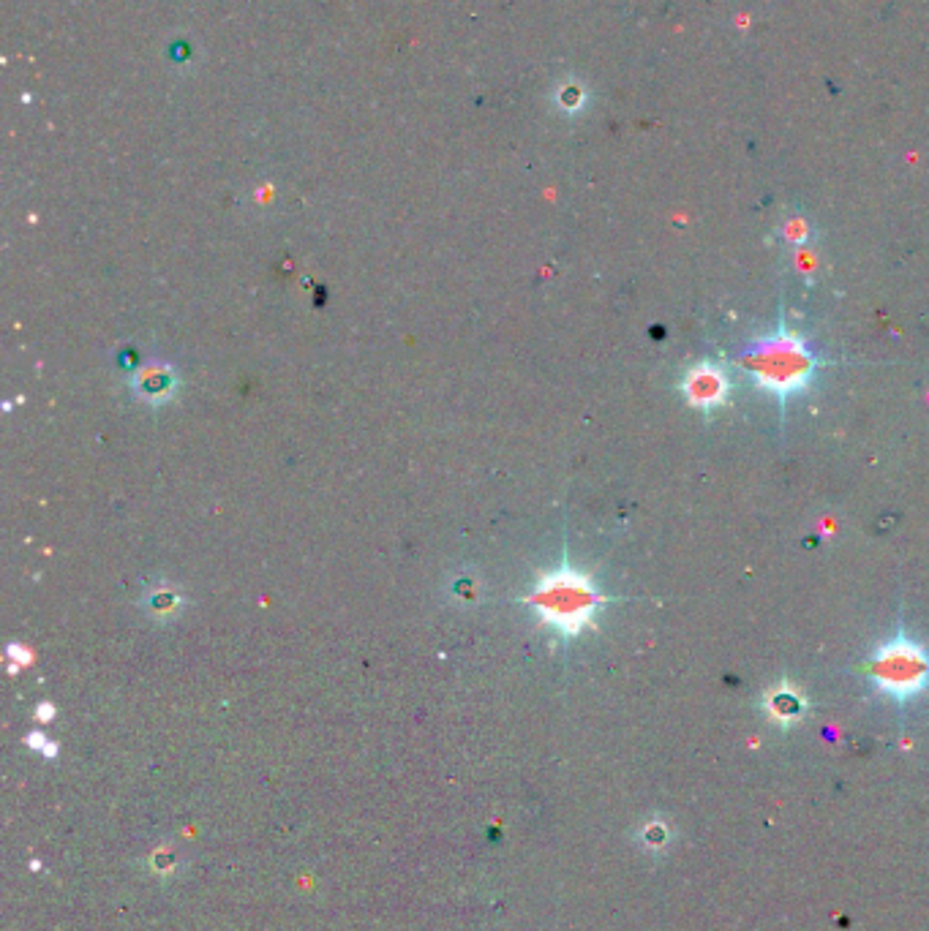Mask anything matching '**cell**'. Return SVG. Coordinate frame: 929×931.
I'll list each match as a JSON object with an SVG mask.
<instances>
[{"label":"cell","instance_id":"obj_1","mask_svg":"<svg viewBox=\"0 0 929 931\" xmlns=\"http://www.w3.org/2000/svg\"><path fill=\"white\" fill-rule=\"evenodd\" d=\"M821 365V357L812 352L799 333H793L780 322L777 333L755 341L739 357L742 368L761 390L777 395L782 403L812 382Z\"/></svg>","mask_w":929,"mask_h":931},{"label":"cell","instance_id":"obj_2","mask_svg":"<svg viewBox=\"0 0 929 931\" xmlns=\"http://www.w3.org/2000/svg\"><path fill=\"white\" fill-rule=\"evenodd\" d=\"M545 624L559 632L562 637H578L597 616L608 599L603 591L594 586V580L584 572L573 569L567 561L556 572H548L537 580L532 594L526 597Z\"/></svg>","mask_w":929,"mask_h":931},{"label":"cell","instance_id":"obj_3","mask_svg":"<svg viewBox=\"0 0 929 931\" xmlns=\"http://www.w3.org/2000/svg\"><path fill=\"white\" fill-rule=\"evenodd\" d=\"M867 673L886 695L897 700H908L924 692L929 686V654L927 648L897 635L872 654L867 662Z\"/></svg>","mask_w":929,"mask_h":931},{"label":"cell","instance_id":"obj_4","mask_svg":"<svg viewBox=\"0 0 929 931\" xmlns=\"http://www.w3.org/2000/svg\"><path fill=\"white\" fill-rule=\"evenodd\" d=\"M682 390L690 406L703 409V412H712V409L728 401L731 379L717 363H695L687 371V376H684Z\"/></svg>","mask_w":929,"mask_h":931},{"label":"cell","instance_id":"obj_5","mask_svg":"<svg viewBox=\"0 0 929 931\" xmlns=\"http://www.w3.org/2000/svg\"><path fill=\"white\" fill-rule=\"evenodd\" d=\"M175 390H178V376L164 365L148 368L134 379V392L145 403H167L175 395Z\"/></svg>","mask_w":929,"mask_h":931},{"label":"cell","instance_id":"obj_6","mask_svg":"<svg viewBox=\"0 0 929 931\" xmlns=\"http://www.w3.org/2000/svg\"><path fill=\"white\" fill-rule=\"evenodd\" d=\"M763 706H766V711H769V716L774 719V722L791 725V722L801 719L807 703H804V697L799 695V689H793V686H788V684H780V686H774L769 695H766Z\"/></svg>","mask_w":929,"mask_h":931},{"label":"cell","instance_id":"obj_7","mask_svg":"<svg viewBox=\"0 0 929 931\" xmlns=\"http://www.w3.org/2000/svg\"><path fill=\"white\" fill-rule=\"evenodd\" d=\"M178 602H180V597L178 594H172V591H169V594H156V597H150V605H153V613H156V616H172V613L178 610Z\"/></svg>","mask_w":929,"mask_h":931},{"label":"cell","instance_id":"obj_8","mask_svg":"<svg viewBox=\"0 0 929 931\" xmlns=\"http://www.w3.org/2000/svg\"><path fill=\"white\" fill-rule=\"evenodd\" d=\"M28 744L33 746V749H39V752H47V755H55V752H58V746H52L50 741H47V738H44V735H39V733L30 735Z\"/></svg>","mask_w":929,"mask_h":931}]
</instances>
